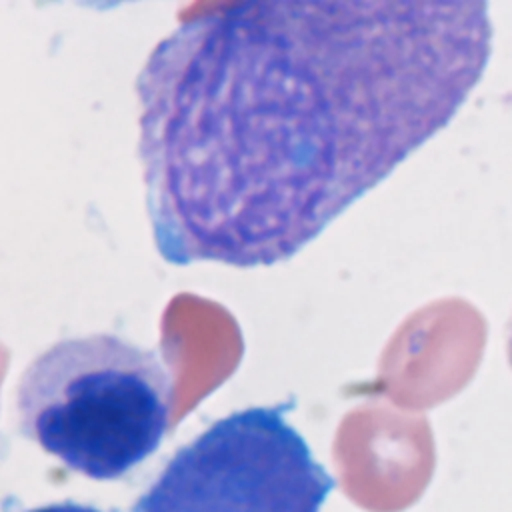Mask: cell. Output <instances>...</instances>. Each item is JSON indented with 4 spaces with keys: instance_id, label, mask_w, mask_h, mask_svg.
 Returning a JSON list of instances; mask_svg holds the SVG:
<instances>
[{
    "instance_id": "cell-3",
    "label": "cell",
    "mask_w": 512,
    "mask_h": 512,
    "mask_svg": "<svg viewBox=\"0 0 512 512\" xmlns=\"http://www.w3.org/2000/svg\"><path fill=\"white\" fill-rule=\"evenodd\" d=\"M294 402L250 406L180 446L132 512H320L336 480L288 422Z\"/></svg>"
},
{
    "instance_id": "cell-4",
    "label": "cell",
    "mask_w": 512,
    "mask_h": 512,
    "mask_svg": "<svg viewBox=\"0 0 512 512\" xmlns=\"http://www.w3.org/2000/svg\"><path fill=\"white\" fill-rule=\"evenodd\" d=\"M18 512H106L100 510L96 506L90 504H80L74 500H64V502H54V504H44L38 508H26V510H18Z\"/></svg>"
},
{
    "instance_id": "cell-1",
    "label": "cell",
    "mask_w": 512,
    "mask_h": 512,
    "mask_svg": "<svg viewBox=\"0 0 512 512\" xmlns=\"http://www.w3.org/2000/svg\"><path fill=\"white\" fill-rule=\"evenodd\" d=\"M490 42L470 0H262L180 22L136 80L158 254L292 258L456 116Z\"/></svg>"
},
{
    "instance_id": "cell-2",
    "label": "cell",
    "mask_w": 512,
    "mask_h": 512,
    "mask_svg": "<svg viewBox=\"0 0 512 512\" xmlns=\"http://www.w3.org/2000/svg\"><path fill=\"white\" fill-rule=\"evenodd\" d=\"M172 400V372L154 350L116 334L72 336L24 368L18 428L66 468L116 480L156 452Z\"/></svg>"
},
{
    "instance_id": "cell-5",
    "label": "cell",
    "mask_w": 512,
    "mask_h": 512,
    "mask_svg": "<svg viewBox=\"0 0 512 512\" xmlns=\"http://www.w3.org/2000/svg\"><path fill=\"white\" fill-rule=\"evenodd\" d=\"M506 352H508V362L512 366V316H510L508 326H506Z\"/></svg>"
}]
</instances>
